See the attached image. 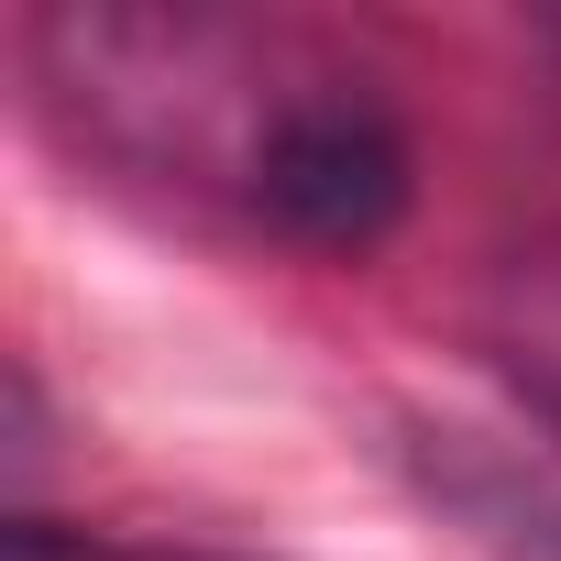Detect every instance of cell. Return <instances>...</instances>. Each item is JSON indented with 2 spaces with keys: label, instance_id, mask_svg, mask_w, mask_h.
<instances>
[{
  "label": "cell",
  "instance_id": "obj_4",
  "mask_svg": "<svg viewBox=\"0 0 561 561\" xmlns=\"http://www.w3.org/2000/svg\"><path fill=\"white\" fill-rule=\"evenodd\" d=\"M0 561H253V550H176V539H100V528H67V517H12L0 528Z\"/></svg>",
  "mask_w": 561,
  "mask_h": 561
},
{
  "label": "cell",
  "instance_id": "obj_2",
  "mask_svg": "<svg viewBox=\"0 0 561 561\" xmlns=\"http://www.w3.org/2000/svg\"><path fill=\"white\" fill-rule=\"evenodd\" d=\"M473 342H484V364L506 375V397H517L539 430H561V231L495 253L484 298H473Z\"/></svg>",
  "mask_w": 561,
  "mask_h": 561
},
{
  "label": "cell",
  "instance_id": "obj_5",
  "mask_svg": "<svg viewBox=\"0 0 561 561\" xmlns=\"http://www.w3.org/2000/svg\"><path fill=\"white\" fill-rule=\"evenodd\" d=\"M550 34H561V23H550Z\"/></svg>",
  "mask_w": 561,
  "mask_h": 561
},
{
  "label": "cell",
  "instance_id": "obj_3",
  "mask_svg": "<svg viewBox=\"0 0 561 561\" xmlns=\"http://www.w3.org/2000/svg\"><path fill=\"white\" fill-rule=\"evenodd\" d=\"M430 484H440V495H451V506H462V517H473V528H484V539H495L506 561H539V550H561V506H550V495H539L528 473H495V462H484V451H473L462 430L440 440Z\"/></svg>",
  "mask_w": 561,
  "mask_h": 561
},
{
  "label": "cell",
  "instance_id": "obj_1",
  "mask_svg": "<svg viewBox=\"0 0 561 561\" xmlns=\"http://www.w3.org/2000/svg\"><path fill=\"white\" fill-rule=\"evenodd\" d=\"M408 133L375 89H298V100H275L253 154H242V198L309 242V253H375L397 220H408Z\"/></svg>",
  "mask_w": 561,
  "mask_h": 561
}]
</instances>
